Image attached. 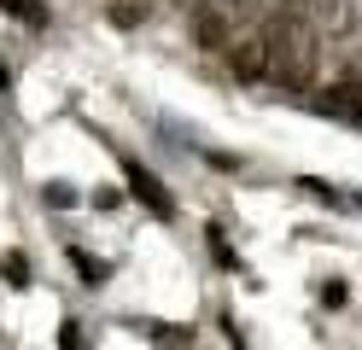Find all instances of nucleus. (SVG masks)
<instances>
[{"label": "nucleus", "mask_w": 362, "mask_h": 350, "mask_svg": "<svg viewBox=\"0 0 362 350\" xmlns=\"http://www.w3.org/2000/svg\"><path fill=\"white\" fill-rule=\"evenodd\" d=\"M123 175H129V193L141 199V204L152 210L158 222H170V216H175V199L164 193V181H158L152 170H141V163H134V158H123Z\"/></svg>", "instance_id": "20e7f679"}, {"label": "nucleus", "mask_w": 362, "mask_h": 350, "mask_svg": "<svg viewBox=\"0 0 362 350\" xmlns=\"http://www.w3.org/2000/svg\"><path fill=\"white\" fill-rule=\"evenodd\" d=\"M71 263H76V274L88 280V286H105V263H94L88 251H71Z\"/></svg>", "instance_id": "6e6552de"}, {"label": "nucleus", "mask_w": 362, "mask_h": 350, "mask_svg": "<svg viewBox=\"0 0 362 350\" xmlns=\"http://www.w3.org/2000/svg\"><path fill=\"white\" fill-rule=\"evenodd\" d=\"M310 6H315V35H345L351 30V23H356V12H351V0H310Z\"/></svg>", "instance_id": "39448f33"}, {"label": "nucleus", "mask_w": 362, "mask_h": 350, "mask_svg": "<svg viewBox=\"0 0 362 350\" xmlns=\"http://www.w3.org/2000/svg\"><path fill=\"white\" fill-rule=\"evenodd\" d=\"M0 12H12V18H24L30 30H41V23H47V12H41L35 0H0Z\"/></svg>", "instance_id": "0eeeda50"}, {"label": "nucleus", "mask_w": 362, "mask_h": 350, "mask_svg": "<svg viewBox=\"0 0 362 350\" xmlns=\"http://www.w3.org/2000/svg\"><path fill=\"white\" fill-rule=\"evenodd\" d=\"M59 344H64V350H88V339L76 333V321H64V333H59Z\"/></svg>", "instance_id": "1a4fd4ad"}, {"label": "nucleus", "mask_w": 362, "mask_h": 350, "mask_svg": "<svg viewBox=\"0 0 362 350\" xmlns=\"http://www.w3.org/2000/svg\"><path fill=\"white\" fill-rule=\"evenodd\" d=\"M228 70H234L240 82H263V76H269V35H263V18L228 47Z\"/></svg>", "instance_id": "f03ea898"}, {"label": "nucleus", "mask_w": 362, "mask_h": 350, "mask_svg": "<svg viewBox=\"0 0 362 350\" xmlns=\"http://www.w3.org/2000/svg\"><path fill=\"white\" fill-rule=\"evenodd\" d=\"M263 35H269V82L286 93H304L315 82V64H322L315 23L298 12H275V18H263Z\"/></svg>", "instance_id": "f257e3e1"}, {"label": "nucleus", "mask_w": 362, "mask_h": 350, "mask_svg": "<svg viewBox=\"0 0 362 350\" xmlns=\"http://www.w3.org/2000/svg\"><path fill=\"white\" fill-rule=\"evenodd\" d=\"M310 6V0H281V12H304Z\"/></svg>", "instance_id": "9d476101"}, {"label": "nucleus", "mask_w": 362, "mask_h": 350, "mask_svg": "<svg viewBox=\"0 0 362 350\" xmlns=\"http://www.w3.org/2000/svg\"><path fill=\"white\" fill-rule=\"evenodd\" d=\"M322 117H333V123H351V129H362V76H345V82H333V88H322Z\"/></svg>", "instance_id": "7ed1b4c3"}, {"label": "nucleus", "mask_w": 362, "mask_h": 350, "mask_svg": "<svg viewBox=\"0 0 362 350\" xmlns=\"http://www.w3.org/2000/svg\"><path fill=\"white\" fill-rule=\"evenodd\" d=\"M0 280H6V286H30V257L24 251H6V257H0Z\"/></svg>", "instance_id": "423d86ee"}]
</instances>
